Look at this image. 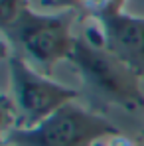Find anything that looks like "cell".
Here are the masks:
<instances>
[{"instance_id": "3", "label": "cell", "mask_w": 144, "mask_h": 146, "mask_svg": "<svg viewBox=\"0 0 144 146\" xmlns=\"http://www.w3.org/2000/svg\"><path fill=\"white\" fill-rule=\"evenodd\" d=\"M117 132L109 119L71 101L36 126L18 128L2 136V142L14 146H97Z\"/></svg>"}, {"instance_id": "4", "label": "cell", "mask_w": 144, "mask_h": 146, "mask_svg": "<svg viewBox=\"0 0 144 146\" xmlns=\"http://www.w3.org/2000/svg\"><path fill=\"white\" fill-rule=\"evenodd\" d=\"M6 46V44H4ZM4 57L10 73V95L22 113V128L36 126L57 109L77 99V91L53 81L49 75L32 67L18 53L4 49Z\"/></svg>"}, {"instance_id": "5", "label": "cell", "mask_w": 144, "mask_h": 146, "mask_svg": "<svg viewBox=\"0 0 144 146\" xmlns=\"http://www.w3.org/2000/svg\"><path fill=\"white\" fill-rule=\"evenodd\" d=\"M97 22L103 30L105 48L144 81V16L119 10Z\"/></svg>"}, {"instance_id": "9", "label": "cell", "mask_w": 144, "mask_h": 146, "mask_svg": "<svg viewBox=\"0 0 144 146\" xmlns=\"http://www.w3.org/2000/svg\"><path fill=\"white\" fill-rule=\"evenodd\" d=\"M105 146H134V142L130 140V138H126L124 134H113V136H109L107 140H105Z\"/></svg>"}, {"instance_id": "2", "label": "cell", "mask_w": 144, "mask_h": 146, "mask_svg": "<svg viewBox=\"0 0 144 146\" xmlns=\"http://www.w3.org/2000/svg\"><path fill=\"white\" fill-rule=\"evenodd\" d=\"M71 61L77 73L101 99L128 113L144 111V81L105 46H95L77 36Z\"/></svg>"}, {"instance_id": "10", "label": "cell", "mask_w": 144, "mask_h": 146, "mask_svg": "<svg viewBox=\"0 0 144 146\" xmlns=\"http://www.w3.org/2000/svg\"><path fill=\"white\" fill-rule=\"evenodd\" d=\"M2 146H14V144H10V142H2Z\"/></svg>"}, {"instance_id": "1", "label": "cell", "mask_w": 144, "mask_h": 146, "mask_svg": "<svg viewBox=\"0 0 144 146\" xmlns=\"http://www.w3.org/2000/svg\"><path fill=\"white\" fill-rule=\"evenodd\" d=\"M75 12L42 14L28 8L24 14L2 28V38L12 53H18L38 71L49 73L63 59H71L77 36L73 34Z\"/></svg>"}, {"instance_id": "7", "label": "cell", "mask_w": 144, "mask_h": 146, "mask_svg": "<svg viewBox=\"0 0 144 146\" xmlns=\"http://www.w3.org/2000/svg\"><path fill=\"white\" fill-rule=\"evenodd\" d=\"M0 122H2V136L22 128V113L10 93H4L0 101Z\"/></svg>"}, {"instance_id": "6", "label": "cell", "mask_w": 144, "mask_h": 146, "mask_svg": "<svg viewBox=\"0 0 144 146\" xmlns=\"http://www.w3.org/2000/svg\"><path fill=\"white\" fill-rule=\"evenodd\" d=\"M44 8H63L79 12L87 18L99 20L107 14L119 12L124 6V0H42Z\"/></svg>"}, {"instance_id": "8", "label": "cell", "mask_w": 144, "mask_h": 146, "mask_svg": "<svg viewBox=\"0 0 144 146\" xmlns=\"http://www.w3.org/2000/svg\"><path fill=\"white\" fill-rule=\"evenodd\" d=\"M30 8L28 0H0V20L2 28L16 22L26 10Z\"/></svg>"}]
</instances>
